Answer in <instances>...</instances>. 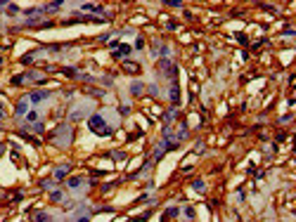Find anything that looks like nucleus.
<instances>
[{
    "instance_id": "5701e85b",
    "label": "nucleus",
    "mask_w": 296,
    "mask_h": 222,
    "mask_svg": "<svg viewBox=\"0 0 296 222\" xmlns=\"http://www.w3.org/2000/svg\"><path fill=\"white\" fill-rule=\"evenodd\" d=\"M0 151H3V144H0Z\"/></svg>"
},
{
    "instance_id": "4be33fe9",
    "label": "nucleus",
    "mask_w": 296,
    "mask_h": 222,
    "mask_svg": "<svg viewBox=\"0 0 296 222\" xmlns=\"http://www.w3.org/2000/svg\"><path fill=\"white\" fill-rule=\"evenodd\" d=\"M76 222H90V220H88V217H78Z\"/></svg>"
},
{
    "instance_id": "4468645a",
    "label": "nucleus",
    "mask_w": 296,
    "mask_h": 222,
    "mask_svg": "<svg viewBox=\"0 0 296 222\" xmlns=\"http://www.w3.org/2000/svg\"><path fill=\"white\" fill-rule=\"evenodd\" d=\"M33 222H48V215H45V213H38V215L33 217Z\"/></svg>"
},
{
    "instance_id": "f8f14e48",
    "label": "nucleus",
    "mask_w": 296,
    "mask_h": 222,
    "mask_svg": "<svg viewBox=\"0 0 296 222\" xmlns=\"http://www.w3.org/2000/svg\"><path fill=\"white\" fill-rule=\"evenodd\" d=\"M83 10H86V12H100L102 7H100V5H88V3H86V5H83Z\"/></svg>"
},
{
    "instance_id": "a211bd4d",
    "label": "nucleus",
    "mask_w": 296,
    "mask_h": 222,
    "mask_svg": "<svg viewBox=\"0 0 296 222\" xmlns=\"http://www.w3.org/2000/svg\"><path fill=\"white\" fill-rule=\"evenodd\" d=\"M7 12H10V14H14V12H19V7H17V5H7Z\"/></svg>"
},
{
    "instance_id": "6ab92c4d",
    "label": "nucleus",
    "mask_w": 296,
    "mask_h": 222,
    "mask_svg": "<svg viewBox=\"0 0 296 222\" xmlns=\"http://www.w3.org/2000/svg\"><path fill=\"white\" fill-rule=\"evenodd\" d=\"M135 48H138V50L145 48V40H142V38H138V40H135Z\"/></svg>"
},
{
    "instance_id": "f3484780",
    "label": "nucleus",
    "mask_w": 296,
    "mask_h": 222,
    "mask_svg": "<svg viewBox=\"0 0 296 222\" xmlns=\"http://www.w3.org/2000/svg\"><path fill=\"white\" fill-rule=\"evenodd\" d=\"M33 130H36V132H43L45 125H43V123H36V125H33Z\"/></svg>"
},
{
    "instance_id": "2eb2a0df",
    "label": "nucleus",
    "mask_w": 296,
    "mask_h": 222,
    "mask_svg": "<svg viewBox=\"0 0 296 222\" xmlns=\"http://www.w3.org/2000/svg\"><path fill=\"white\" fill-rule=\"evenodd\" d=\"M50 201H62V191H52V194H50Z\"/></svg>"
},
{
    "instance_id": "0eeeda50",
    "label": "nucleus",
    "mask_w": 296,
    "mask_h": 222,
    "mask_svg": "<svg viewBox=\"0 0 296 222\" xmlns=\"http://www.w3.org/2000/svg\"><path fill=\"white\" fill-rule=\"evenodd\" d=\"M171 99H173V104H178V99H180V92H178L175 83H173V88H171Z\"/></svg>"
},
{
    "instance_id": "6e6552de",
    "label": "nucleus",
    "mask_w": 296,
    "mask_h": 222,
    "mask_svg": "<svg viewBox=\"0 0 296 222\" xmlns=\"http://www.w3.org/2000/svg\"><path fill=\"white\" fill-rule=\"evenodd\" d=\"M192 189H194V191H204V189H206L204 180H194V182H192Z\"/></svg>"
},
{
    "instance_id": "39448f33",
    "label": "nucleus",
    "mask_w": 296,
    "mask_h": 222,
    "mask_svg": "<svg viewBox=\"0 0 296 222\" xmlns=\"http://www.w3.org/2000/svg\"><path fill=\"white\" fill-rule=\"evenodd\" d=\"M142 90H145V85H142V83H133V85H130V92H133V95H142Z\"/></svg>"
},
{
    "instance_id": "20e7f679",
    "label": "nucleus",
    "mask_w": 296,
    "mask_h": 222,
    "mask_svg": "<svg viewBox=\"0 0 296 222\" xmlns=\"http://www.w3.org/2000/svg\"><path fill=\"white\" fill-rule=\"evenodd\" d=\"M123 69L128 71V73H138V71H140V66H138V64H133V62H123Z\"/></svg>"
},
{
    "instance_id": "9d476101",
    "label": "nucleus",
    "mask_w": 296,
    "mask_h": 222,
    "mask_svg": "<svg viewBox=\"0 0 296 222\" xmlns=\"http://www.w3.org/2000/svg\"><path fill=\"white\" fill-rule=\"evenodd\" d=\"M66 173H69V165H64V168H59L57 173H55V177H57V180H62V177H64Z\"/></svg>"
},
{
    "instance_id": "dca6fc26",
    "label": "nucleus",
    "mask_w": 296,
    "mask_h": 222,
    "mask_svg": "<svg viewBox=\"0 0 296 222\" xmlns=\"http://www.w3.org/2000/svg\"><path fill=\"white\" fill-rule=\"evenodd\" d=\"M22 62H24V64H31V62H33V54H24Z\"/></svg>"
},
{
    "instance_id": "aec40b11",
    "label": "nucleus",
    "mask_w": 296,
    "mask_h": 222,
    "mask_svg": "<svg viewBox=\"0 0 296 222\" xmlns=\"http://www.w3.org/2000/svg\"><path fill=\"white\" fill-rule=\"evenodd\" d=\"M168 217H173V215H178V208H168V213H166Z\"/></svg>"
},
{
    "instance_id": "9b49d317",
    "label": "nucleus",
    "mask_w": 296,
    "mask_h": 222,
    "mask_svg": "<svg viewBox=\"0 0 296 222\" xmlns=\"http://www.w3.org/2000/svg\"><path fill=\"white\" fill-rule=\"evenodd\" d=\"M17 114H19V116H22V114H24V111H26V99H22V102H19V104H17Z\"/></svg>"
},
{
    "instance_id": "1a4fd4ad",
    "label": "nucleus",
    "mask_w": 296,
    "mask_h": 222,
    "mask_svg": "<svg viewBox=\"0 0 296 222\" xmlns=\"http://www.w3.org/2000/svg\"><path fill=\"white\" fill-rule=\"evenodd\" d=\"M62 73L69 76V78H74V76H76V69H74V66H64V69H62Z\"/></svg>"
},
{
    "instance_id": "7ed1b4c3",
    "label": "nucleus",
    "mask_w": 296,
    "mask_h": 222,
    "mask_svg": "<svg viewBox=\"0 0 296 222\" xmlns=\"http://www.w3.org/2000/svg\"><path fill=\"white\" fill-rule=\"evenodd\" d=\"M45 97H48V92H31V95H29V102H43Z\"/></svg>"
},
{
    "instance_id": "f03ea898",
    "label": "nucleus",
    "mask_w": 296,
    "mask_h": 222,
    "mask_svg": "<svg viewBox=\"0 0 296 222\" xmlns=\"http://www.w3.org/2000/svg\"><path fill=\"white\" fill-rule=\"evenodd\" d=\"M130 50H133L130 45H118V48H116V52H114V57H128V54H130Z\"/></svg>"
},
{
    "instance_id": "412c9836",
    "label": "nucleus",
    "mask_w": 296,
    "mask_h": 222,
    "mask_svg": "<svg viewBox=\"0 0 296 222\" xmlns=\"http://www.w3.org/2000/svg\"><path fill=\"white\" fill-rule=\"evenodd\" d=\"M185 215H187V217H194V208H185Z\"/></svg>"
},
{
    "instance_id": "ddd939ff",
    "label": "nucleus",
    "mask_w": 296,
    "mask_h": 222,
    "mask_svg": "<svg viewBox=\"0 0 296 222\" xmlns=\"http://www.w3.org/2000/svg\"><path fill=\"white\" fill-rule=\"evenodd\" d=\"M36 118H38L36 111H29V114H26V121H29V123H36Z\"/></svg>"
},
{
    "instance_id": "f257e3e1",
    "label": "nucleus",
    "mask_w": 296,
    "mask_h": 222,
    "mask_svg": "<svg viewBox=\"0 0 296 222\" xmlns=\"http://www.w3.org/2000/svg\"><path fill=\"white\" fill-rule=\"evenodd\" d=\"M88 128H90L92 132H97V135H112V130L107 128V123H104L102 116H92L90 121H88Z\"/></svg>"
},
{
    "instance_id": "423d86ee",
    "label": "nucleus",
    "mask_w": 296,
    "mask_h": 222,
    "mask_svg": "<svg viewBox=\"0 0 296 222\" xmlns=\"http://www.w3.org/2000/svg\"><path fill=\"white\" fill-rule=\"evenodd\" d=\"M81 182H83V177H71V180L66 182V184H69L71 189H78V187H81Z\"/></svg>"
}]
</instances>
